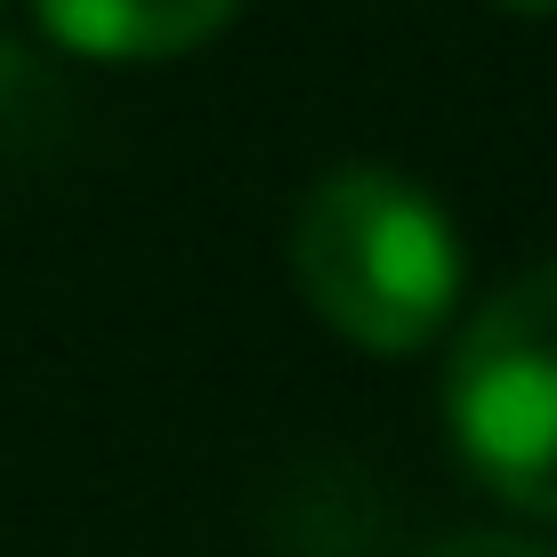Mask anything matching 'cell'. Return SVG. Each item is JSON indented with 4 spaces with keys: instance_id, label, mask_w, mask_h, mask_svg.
Instances as JSON below:
<instances>
[{
    "instance_id": "1",
    "label": "cell",
    "mask_w": 557,
    "mask_h": 557,
    "mask_svg": "<svg viewBox=\"0 0 557 557\" xmlns=\"http://www.w3.org/2000/svg\"><path fill=\"white\" fill-rule=\"evenodd\" d=\"M292 267L307 307L372 356L429 348L460 299V235L445 202L388 162L323 170L299 202Z\"/></svg>"
},
{
    "instance_id": "2",
    "label": "cell",
    "mask_w": 557,
    "mask_h": 557,
    "mask_svg": "<svg viewBox=\"0 0 557 557\" xmlns=\"http://www.w3.org/2000/svg\"><path fill=\"white\" fill-rule=\"evenodd\" d=\"M445 420L476 485L557 525V259L517 275L460 332Z\"/></svg>"
},
{
    "instance_id": "3",
    "label": "cell",
    "mask_w": 557,
    "mask_h": 557,
    "mask_svg": "<svg viewBox=\"0 0 557 557\" xmlns=\"http://www.w3.org/2000/svg\"><path fill=\"white\" fill-rule=\"evenodd\" d=\"M57 49L98 65H162L202 49L235 16V0H33Z\"/></svg>"
},
{
    "instance_id": "4",
    "label": "cell",
    "mask_w": 557,
    "mask_h": 557,
    "mask_svg": "<svg viewBox=\"0 0 557 557\" xmlns=\"http://www.w3.org/2000/svg\"><path fill=\"white\" fill-rule=\"evenodd\" d=\"M429 557H549V549L517 542V533H460V542H436Z\"/></svg>"
},
{
    "instance_id": "5",
    "label": "cell",
    "mask_w": 557,
    "mask_h": 557,
    "mask_svg": "<svg viewBox=\"0 0 557 557\" xmlns=\"http://www.w3.org/2000/svg\"><path fill=\"white\" fill-rule=\"evenodd\" d=\"M493 9H517V16H549L557 0H493Z\"/></svg>"
}]
</instances>
